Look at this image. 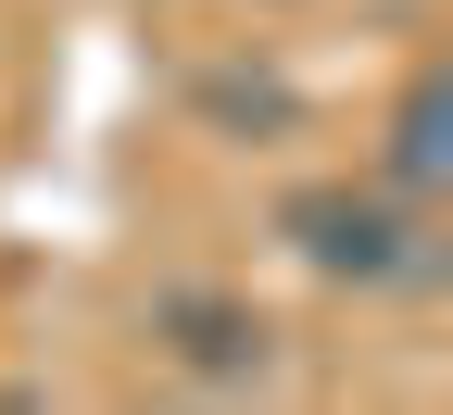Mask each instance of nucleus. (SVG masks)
<instances>
[{
  "instance_id": "f257e3e1",
  "label": "nucleus",
  "mask_w": 453,
  "mask_h": 415,
  "mask_svg": "<svg viewBox=\"0 0 453 415\" xmlns=\"http://www.w3.org/2000/svg\"><path fill=\"white\" fill-rule=\"evenodd\" d=\"M277 240H290L327 289H441L453 240H441V202H403L378 176H303L277 202Z\"/></svg>"
},
{
  "instance_id": "f03ea898",
  "label": "nucleus",
  "mask_w": 453,
  "mask_h": 415,
  "mask_svg": "<svg viewBox=\"0 0 453 415\" xmlns=\"http://www.w3.org/2000/svg\"><path fill=\"white\" fill-rule=\"evenodd\" d=\"M365 176L453 214V64H441V50L403 64V88H390V113H378V164H365Z\"/></svg>"
},
{
  "instance_id": "7ed1b4c3",
  "label": "nucleus",
  "mask_w": 453,
  "mask_h": 415,
  "mask_svg": "<svg viewBox=\"0 0 453 415\" xmlns=\"http://www.w3.org/2000/svg\"><path fill=\"white\" fill-rule=\"evenodd\" d=\"M151 340L177 352L189 378H214V390H240V378H265V352H277L265 303H240V289H164V303H151Z\"/></svg>"
}]
</instances>
